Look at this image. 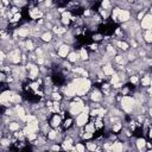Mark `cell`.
<instances>
[{
	"mask_svg": "<svg viewBox=\"0 0 152 152\" xmlns=\"http://www.w3.org/2000/svg\"><path fill=\"white\" fill-rule=\"evenodd\" d=\"M29 16H30V18H31V19L37 20V19H41L44 14H43V12H42V10H41V9H37V7H36V9L30 10Z\"/></svg>",
	"mask_w": 152,
	"mask_h": 152,
	"instance_id": "9c48e42d",
	"label": "cell"
},
{
	"mask_svg": "<svg viewBox=\"0 0 152 152\" xmlns=\"http://www.w3.org/2000/svg\"><path fill=\"white\" fill-rule=\"evenodd\" d=\"M10 139H1V145L3 146H7V145H10Z\"/></svg>",
	"mask_w": 152,
	"mask_h": 152,
	"instance_id": "ee69618b",
	"label": "cell"
},
{
	"mask_svg": "<svg viewBox=\"0 0 152 152\" xmlns=\"http://www.w3.org/2000/svg\"><path fill=\"white\" fill-rule=\"evenodd\" d=\"M106 54H107L108 56H111V57H114V56H115V54H116V50L114 49V46H112V45H107V46H106Z\"/></svg>",
	"mask_w": 152,
	"mask_h": 152,
	"instance_id": "484cf974",
	"label": "cell"
},
{
	"mask_svg": "<svg viewBox=\"0 0 152 152\" xmlns=\"http://www.w3.org/2000/svg\"><path fill=\"white\" fill-rule=\"evenodd\" d=\"M148 136H150V138H152V128L150 130V133H148Z\"/></svg>",
	"mask_w": 152,
	"mask_h": 152,
	"instance_id": "816d5d0a",
	"label": "cell"
},
{
	"mask_svg": "<svg viewBox=\"0 0 152 152\" xmlns=\"http://www.w3.org/2000/svg\"><path fill=\"white\" fill-rule=\"evenodd\" d=\"M89 58V54H88V51L84 49V48H82L81 50H80V59H82V61H87Z\"/></svg>",
	"mask_w": 152,
	"mask_h": 152,
	"instance_id": "4316f807",
	"label": "cell"
},
{
	"mask_svg": "<svg viewBox=\"0 0 152 152\" xmlns=\"http://www.w3.org/2000/svg\"><path fill=\"white\" fill-rule=\"evenodd\" d=\"M67 59H68V62H70V63H76L77 61L80 59V52L70 51L69 55H68V57H67Z\"/></svg>",
	"mask_w": 152,
	"mask_h": 152,
	"instance_id": "4fadbf2b",
	"label": "cell"
},
{
	"mask_svg": "<svg viewBox=\"0 0 152 152\" xmlns=\"http://www.w3.org/2000/svg\"><path fill=\"white\" fill-rule=\"evenodd\" d=\"M130 82H131L132 84H138V83H139L138 76H137V75H132V76L130 77Z\"/></svg>",
	"mask_w": 152,
	"mask_h": 152,
	"instance_id": "b9f144b4",
	"label": "cell"
},
{
	"mask_svg": "<svg viewBox=\"0 0 152 152\" xmlns=\"http://www.w3.org/2000/svg\"><path fill=\"white\" fill-rule=\"evenodd\" d=\"M14 111H16V114H17V116H18L19 119H23V118L26 115V111H25V108H24L23 106H20L19 103L16 106Z\"/></svg>",
	"mask_w": 152,
	"mask_h": 152,
	"instance_id": "9a60e30c",
	"label": "cell"
},
{
	"mask_svg": "<svg viewBox=\"0 0 152 152\" xmlns=\"http://www.w3.org/2000/svg\"><path fill=\"white\" fill-rule=\"evenodd\" d=\"M111 7H112L111 0H102V1H101V9H105V10H109Z\"/></svg>",
	"mask_w": 152,
	"mask_h": 152,
	"instance_id": "836d02e7",
	"label": "cell"
},
{
	"mask_svg": "<svg viewBox=\"0 0 152 152\" xmlns=\"http://www.w3.org/2000/svg\"><path fill=\"white\" fill-rule=\"evenodd\" d=\"M19 128H20V124L16 123V121H12V123H10V125H9V130L12 131V132L19 131Z\"/></svg>",
	"mask_w": 152,
	"mask_h": 152,
	"instance_id": "d4e9b609",
	"label": "cell"
},
{
	"mask_svg": "<svg viewBox=\"0 0 152 152\" xmlns=\"http://www.w3.org/2000/svg\"><path fill=\"white\" fill-rule=\"evenodd\" d=\"M90 100H92L93 102H99V101H101L102 99H103V96H102V93L100 92L99 89H94L93 92H92V94H90Z\"/></svg>",
	"mask_w": 152,
	"mask_h": 152,
	"instance_id": "30bf717a",
	"label": "cell"
},
{
	"mask_svg": "<svg viewBox=\"0 0 152 152\" xmlns=\"http://www.w3.org/2000/svg\"><path fill=\"white\" fill-rule=\"evenodd\" d=\"M148 114H150V116L152 118V108H150V109H148Z\"/></svg>",
	"mask_w": 152,
	"mask_h": 152,
	"instance_id": "f907efd6",
	"label": "cell"
},
{
	"mask_svg": "<svg viewBox=\"0 0 152 152\" xmlns=\"http://www.w3.org/2000/svg\"><path fill=\"white\" fill-rule=\"evenodd\" d=\"M102 71H103V74H105L106 76H112L113 74H115L114 68H113L109 63H106V64L102 67Z\"/></svg>",
	"mask_w": 152,
	"mask_h": 152,
	"instance_id": "5bb4252c",
	"label": "cell"
},
{
	"mask_svg": "<svg viewBox=\"0 0 152 152\" xmlns=\"http://www.w3.org/2000/svg\"><path fill=\"white\" fill-rule=\"evenodd\" d=\"M90 49L92 50H98V44H92L90 45Z\"/></svg>",
	"mask_w": 152,
	"mask_h": 152,
	"instance_id": "bcb514c9",
	"label": "cell"
},
{
	"mask_svg": "<svg viewBox=\"0 0 152 152\" xmlns=\"http://www.w3.org/2000/svg\"><path fill=\"white\" fill-rule=\"evenodd\" d=\"M120 81H121V77L119 76V74H113V75L111 76L109 83L113 86V84H115V83H118V82H120Z\"/></svg>",
	"mask_w": 152,
	"mask_h": 152,
	"instance_id": "4dcf8cb0",
	"label": "cell"
},
{
	"mask_svg": "<svg viewBox=\"0 0 152 152\" xmlns=\"http://www.w3.org/2000/svg\"><path fill=\"white\" fill-rule=\"evenodd\" d=\"M51 150H55L56 151V150H61V147L58 145H54V146H51Z\"/></svg>",
	"mask_w": 152,
	"mask_h": 152,
	"instance_id": "7dc6e473",
	"label": "cell"
},
{
	"mask_svg": "<svg viewBox=\"0 0 152 152\" xmlns=\"http://www.w3.org/2000/svg\"><path fill=\"white\" fill-rule=\"evenodd\" d=\"M62 148L63 150H71L73 148V139L70 137L66 138L62 143Z\"/></svg>",
	"mask_w": 152,
	"mask_h": 152,
	"instance_id": "2e32d148",
	"label": "cell"
},
{
	"mask_svg": "<svg viewBox=\"0 0 152 152\" xmlns=\"http://www.w3.org/2000/svg\"><path fill=\"white\" fill-rule=\"evenodd\" d=\"M20 101H21V96L19 94H17V93H13L12 94V98H11V102L18 105V103H20Z\"/></svg>",
	"mask_w": 152,
	"mask_h": 152,
	"instance_id": "f1b7e54d",
	"label": "cell"
},
{
	"mask_svg": "<svg viewBox=\"0 0 152 152\" xmlns=\"http://www.w3.org/2000/svg\"><path fill=\"white\" fill-rule=\"evenodd\" d=\"M3 4H4V5H9L10 1H9V0H3Z\"/></svg>",
	"mask_w": 152,
	"mask_h": 152,
	"instance_id": "c3c4849f",
	"label": "cell"
},
{
	"mask_svg": "<svg viewBox=\"0 0 152 152\" xmlns=\"http://www.w3.org/2000/svg\"><path fill=\"white\" fill-rule=\"evenodd\" d=\"M87 148L92 150V151H95L98 148V144L96 143H87Z\"/></svg>",
	"mask_w": 152,
	"mask_h": 152,
	"instance_id": "f35d334b",
	"label": "cell"
},
{
	"mask_svg": "<svg viewBox=\"0 0 152 152\" xmlns=\"http://www.w3.org/2000/svg\"><path fill=\"white\" fill-rule=\"evenodd\" d=\"M76 86V90H77V95L78 96H84L88 90L92 88V81L88 77H76L73 81Z\"/></svg>",
	"mask_w": 152,
	"mask_h": 152,
	"instance_id": "6da1fadb",
	"label": "cell"
},
{
	"mask_svg": "<svg viewBox=\"0 0 152 152\" xmlns=\"http://www.w3.org/2000/svg\"><path fill=\"white\" fill-rule=\"evenodd\" d=\"M121 128H123V125H121L120 123H115V124H113V126H112V131H113V132H119Z\"/></svg>",
	"mask_w": 152,
	"mask_h": 152,
	"instance_id": "8d00e7d4",
	"label": "cell"
},
{
	"mask_svg": "<svg viewBox=\"0 0 152 152\" xmlns=\"http://www.w3.org/2000/svg\"><path fill=\"white\" fill-rule=\"evenodd\" d=\"M73 148H74V150H76V151H78V152H83L87 147H86L82 143H77V144H76V146H75V147H73ZM73 148H71V150H73Z\"/></svg>",
	"mask_w": 152,
	"mask_h": 152,
	"instance_id": "d590c367",
	"label": "cell"
},
{
	"mask_svg": "<svg viewBox=\"0 0 152 152\" xmlns=\"http://www.w3.org/2000/svg\"><path fill=\"white\" fill-rule=\"evenodd\" d=\"M93 136H94V133H93V132H87V131H84V132H83L82 138L88 140V139H92V138H93Z\"/></svg>",
	"mask_w": 152,
	"mask_h": 152,
	"instance_id": "74e56055",
	"label": "cell"
},
{
	"mask_svg": "<svg viewBox=\"0 0 152 152\" xmlns=\"http://www.w3.org/2000/svg\"><path fill=\"white\" fill-rule=\"evenodd\" d=\"M120 11H121V9H120V7H115V9L112 11L111 17H112V20H113V21H118V17H119Z\"/></svg>",
	"mask_w": 152,
	"mask_h": 152,
	"instance_id": "cb8c5ba5",
	"label": "cell"
},
{
	"mask_svg": "<svg viewBox=\"0 0 152 152\" xmlns=\"http://www.w3.org/2000/svg\"><path fill=\"white\" fill-rule=\"evenodd\" d=\"M151 1H152V0H151Z\"/></svg>",
	"mask_w": 152,
	"mask_h": 152,
	"instance_id": "db71d44e",
	"label": "cell"
},
{
	"mask_svg": "<svg viewBox=\"0 0 152 152\" xmlns=\"http://www.w3.org/2000/svg\"><path fill=\"white\" fill-rule=\"evenodd\" d=\"M152 25V14H145L140 20V27L144 30H148Z\"/></svg>",
	"mask_w": 152,
	"mask_h": 152,
	"instance_id": "52a82bcc",
	"label": "cell"
},
{
	"mask_svg": "<svg viewBox=\"0 0 152 152\" xmlns=\"http://www.w3.org/2000/svg\"><path fill=\"white\" fill-rule=\"evenodd\" d=\"M115 44H116V46H118L120 50H124V51L128 50V48H130L128 43H127V42H123V41H118V42H115Z\"/></svg>",
	"mask_w": 152,
	"mask_h": 152,
	"instance_id": "ffe728a7",
	"label": "cell"
},
{
	"mask_svg": "<svg viewBox=\"0 0 152 152\" xmlns=\"http://www.w3.org/2000/svg\"><path fill=\"white\" fill-rule=\"evenodd\" d=\"M120 102H121V108H123L124 112H126V113L133 112V109L136 107V103H137L136 99L132 98V96H128V95H124L123 98H121Z\"/></svg>",
	"mask_w": 152,
	"mask_h": 152,
	"instance_id": "7a4b0ae2",
	"label": "cell"
},
{
	"mask_svg": "<svg viewBox=\"0 0 152 152\" xmlns=\"http://www.w3.org/2000/svg\"><path fill=\"white\" fill-rule=\"evenodd\" d=\"M127 61H128V59H127L126 57L120 56V55H118V56L114 57V62H115L116 66H125V63L127 62Z\"/></svg>",
	"mask_w": 152,
	"mask_h": 152,
	"instance_id": "e0dca14e",
	"label": "cell"
},
{
	"mask_svg": "<svg viewBox=\"0 0 152 152\" xmlns=\"http://www.w3.org/2000/svg\"><path fill=\"white\" fill-rule=\"evenodd\" d=\"M12 94H13V92H11V90H5V92H3L1 95H0V101H1V103L5 107H10V103H12L11 102Z\"/></svg>",
	"mask_w": 152,
	"mask_h": 152,
	"instance_id": "5b68a950",
	"label": "cell"
},
{
	"mask_svg": "<svg viewBox=\"0 0 152 152\" xmlns=\"http://www.w3.org/2000/svg\"><path fill=\"white\" fill-rule=\"evenodd\" d=\"M144 38L147 43H151L152 44V30H146V32L144 35Z\"/></svg>",
	"mask_w": 152,
	"mask_h": 152,
	"instance_id": "1f68e13d",
	"label": "cell"
},
{
	"mask_svg": "<svg viewBox=\"0 0 152 152\" xmlns=\"http://www.w3.org/2000/svg\"><path fill=\"white\" fill-rule=\"evenodd\" d=\"M17 31H18L19 37L26 38V37H29L30 34H32V29H30V27H19V29H17Z\"/></svg>",
	"mask_w": 152,
	"mask_h": 152,
	"instance_id": "7c38bea8",
	"label": "cell"
},
{
	"mask_svg": "<svg viewBox=\"0 0 152 152\" xmlns=\"http://www.w3.org/2000/svg\"><path fill=\"white\" fill-rule=\"evenodd\" d=\"M140 83H141V86H144V87L151 86V83H152V78H151V76H148V75L143 76V78H141Z\"/></svg>",
	"mask_w": 152,
	"mask_h": 152,
	"instance_id": "7402d4cb",
	"label": "cell"
},
{
	"mask_svg": "<svg viewBox=\"0 0 152 152\" xmlns=\"http://www.w3.org/2000/svg\"><path fill=\"white\" fill-rule=\"evenodd\" d=\"M51 98H52L54 101H61V100H62V95H61L57 90H56V92H52L51 93Z\"/></svg>",
	"mask_w": 152,
	"mask_h": 152,
	"instance_id": "e575fe53",
	"label": "cell"
},
{
	"mask_svg": "<svg viewBox=\"0 0 152 152\" xmlns=\"http://www.w3.org/2000/svg\"><path fill=\"white\" fill-rule=\"evenodd\" d=\"M112 150H113V151H123V150H124L123 143H120V141H114V143H112Z\"/></svg>",
	"mask_w": 152,
	"mask_h": 152,
	"instance_id": "603a6c76",
	"label": "cell"
},
{
	"mask_svg": "<svg viewBox=\"0 0 152 152\" xmlns=\"http://www.w3.org/2000/svg\"><path fill=\"white\" fill-rule=\"evenodd\" d=\"M146 140L144 139V138H139V139H137V143H136V146H137V148L139 150V151H143L144 148H145V146H146Z\"/></svg>",
	"mask_w": 152,
	"mask_h": 152,
	"instance_id": "d6986e66",
	"label": "cell"
},
{
	"mask_svg": "<svg viewBox=\"0 0 152 152\" xmlns=\"http://www.w3.org/2000/svg\"><path fill=\"white\" fill-rule=\"evenodd\" d=\"M101 39H102V36H101L100 34L93 36V41H95V42H99V41H101Z\"/></svg>",
	"mask_w": 152,
	"mask_h": 152,
	"instance_id": "7bdbcfd3",
	"label": "cell"
},
{
	"mask_svg": "<svg viewBox=\"0 0 152 152\" xmlns=\"http://www.w3.org/2000/svg\"><path fill=\"white\" fill-rule=\"evenodd\" d=\"M21 19V14L18 12V13H16L14 16H13V18L10 20V23H17V21H19Z\"/></svg>",
	"mask_w": 152,
	"mask_h": 152,
	"instance_id": "ab89813d",
	"label": "cell"
},
{
	"mask_svg": "<svg viewBox=\"0 0 152 152\" xmlns=\"http://www.w3.org/2000/svg\"><path fill=\"white\" fill-rule=\"evenodd\" d=\"M57 136H58V133L55 130H51V131L48 132V139L49 140H56L57 139Z\"/></svg>",
	"mask_w": 152,
	"mask_h": 152,
	"instance_id": "d6a6232c",
	"label": "cell"
},
{
	"mask_svg": "<svg viewBox=\"0 0 152 152\" xmlns=\"http://www.w3.org/2000/svg\"><path fill=\"white\" fill-rule=\"evenodd\" d=\"M150 14H152V7H151V10H150Z\"/></svg>",
	"mask_w": 152,
	"mask_h": 152,
	"instance_id": "f5cc1de1",
	"label": "cell"
},
{
	"mask_svg": "<svg viewBox=\"0 0 152 152\" xmlns=\"http://www.w3.org/2000/svg\"><path fill=\"white\" fill-rule=\"evenodd\" d=\"M148 94H150V95H152V86L148 88Z\"/></svg>",
	"mask_w": 152,
	"mask_h": 152,
	"instance_id": "681fc988",
	"label": "cell"
},
{
	"mask_svg": "<svg viewBox=\"0 0 152 152\" xmlns=\"http://www.w3.org/2000/svg\"><path fill=\"white\" fill-rule=\"evenodd\" d=\"M61 123H62V116L58 115V114L52 115L51 121H50V125H51L54 128H58V127L61 126Z\"/></svg>",
	"mask_w": 152,
	"mask_h": 152,
	"instance_id": "8fae6325",
	"label": "cell"
},
{
	"mask_svg": "<svg viewBox=\"0 0 152 152\" xmlns=\"http://www.w3.org/2000/svg\"><path fill=\"white\" fill-rule=\"evenodd\" d=\"M131 19V12L127 10H121L118 17V21L120 23H128Z\"/></svg>",
	"mask_w": 152,
	"mask_h": 152,
	"instance_id": "ba28073f",
	"label": "cell"
},
{
	"mask_svg": "<svg viewBox=\"0 0 152 152\" xmlns=\"http://www.w3.org/2000/svg\"><path fill=\"white\" fill-rule=\"evenodd\" d=\"M144 16H145V12H144V11H140V12L138 13V17H137V18H138V20H141Z\"/></svg>",
	"mask_w": 152,
	"mask_h": 152,
	"instance_id": "f6af8a7d",
	"label": "cell"
},
{
	"mask_svg": "<svg viewBox=\"0 0 152 152\" xmlns=\"http://www.w3.org/2000/svg\"><path fill=\"white\" fill-rule=\"evenodd\" d=\"M88 119H89V113L87 112H81L76 116V126L77 127H84L88 124Z\"/></svg>",
	"mask_w": 152,
	"mask_h": 152,
	"instance_id": "3957f363",
	"label": "cell"
},
{
	"mask_svg": "<svg viewBox=\"0 0 152 152\" xmlns=\"http://www.w3.org/2000/svg\"><path fill=\"white\" fill-rule=\"evenodd\" d=\"M95 124L94 123H88L86 126H84V131H87V132H95Z\"/></svg>",
	"mask_w": 152,
	"mask_h": 152,
	"instance_id": "f546056e",
	"label": "cell"
},
{
	"mask_svg": "<svg viewBox=\"0 0 152 152\" xmlns=\"http://www.w3.org/2000/svg\"><path fill=\"white\" fill-rule=\"evenodd\" d=\"M63 92H64V95L67 98H75L77 95V90H76V86L75 83H69L67 84L64 88H63Z\"/></svg>",
	"mask_w": 152,
	"mask_h": 152,
	"instance_id": "277c9868",
	"label": "cell"
},
{
	"mask_svg": "<svg viewBox=\"0 0 152 152\" xmlns=\"http://www.w3.org/2000/svg\"><path fill=\"white\" fill-rule=\"evenodd\" d=\"M70 52V46L67 44V43H62L59 46H58V51H57V55L61 57V58H67L68 55Z\"/></svg>",
	"mask_w": 152,
	"mask_h": 152,
	"instance_id": "8992f818",
	"label": "cell"
},
{
	"mask_svg": "<svg viewBox=\"0 0 152 152\" xmlns=\"http://www.w3.org/2000/svg\"><path fill=\"white\" fill-rule=\"evenodd\" d=\"M71 124H73V120H71L70 118H68V119L64 120L63 126H64V128H70V127H71Z\"/></svg>",
	"mask_w": 152,
	"mask_h": 152,
	"instance_id": "60d3db41",
	"label": "cell"
},
{
	"mask_svg": "<svg viewBox=\"0 0 152 152\" xmlns=\"http://www.w3.org/2000/svg\"><path fill=\"white\" fill-rule=\"evenodd\" d=\"M73 71H74V73H76V74H80L82 77H88V71H87L86 69L81 68V67L74 68V69H73Z\"/></svg>",
	"mask_w": 152,
	"mask_h": 152,
	"instance_id": "44dd1931",
	"label": "cell"
},
{
	"mask_svg": "<svg viewBox=\"0 0 152 152\" xmlns=\"http://www.w3.org/2000/svg\"><path fill=\"white\" fill-rule=\"evenodd\" d=\"M25 49L27 51H32L35 49V44H34V42L31 39H26L25 41Z\"/></svg>",
	"mask_w": 152,
	"mask_h": 152,
	"instance_id": "83f0119b",
	"label": "cell"
},
{
	"mask_svg": "<svg viewBox=\"0 0 152 152\" xmlns=\"http://www.w3.org/2000/svg\"><path fill=\"white\" fill-rule=\"evenodd\" d=\"M41 39H42L44 43H51V42L54 41V38H52V34H51V32H49V31H45V32L41 36Z\"/></svg>",
	"mask_w": 152,
	"mask_h": 152,
	"instance_id": "ac0fdd59",
	"label": "cell"
}]
</instances>
